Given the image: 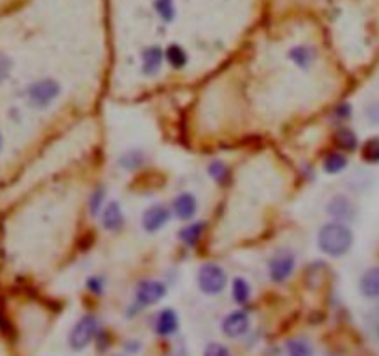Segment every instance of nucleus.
Here are the masks:
<instances>
[{
    "mask_svg": "<svg viewBox=\"0 0 379 356\" xmlns=\"http://www.w3.org/2000/svg\"><path fill=\"white\" fill-rule=\"evenodd\" d=\"M355 242V234L348 224L342 222H328L318 229L316 234V246L321 253L328 255L331 259H340L352 251Z\"/></svg>",
    "mask_w": 379,
    "mask_h": 356,
    "instance_id": "1",
    "label": "nucleus"
},
{
    "mask_svg": "<svg viewBox=\"0 0 379 356\" xmlns=\"http://www.w3.org/2000/svg\"><path fill=\"white\" fill-rule=\"evenodd\" d=\"M61 96V85L54 78H41L26 87V100L32 108L49 109Z\"/></svg>",
    "mask_w": 379,
    "mask_h": 356,
    "instance_id": "2",
    "label": "nucleus"
},
{
    "mask_svg": "<svg viewBox=\"0 0 379 356\" xmlns=\"http://www.w3.org/2000/svg\"><path fill=\"white\" fill-rule=\"evenodd\" d=\"M197 284L200 292L206 293V295H218L228 286L226 269L217 262L202 264L197 274Z\"/></svg>",
    "mask_w": 379,
    "mask_h": 356,
    "instance_id": "3",
    "label": "nucleus"
},
{
    "mask_svg": "<svg viewBox=\"0 0 379 356\" xmlns=\"http://www.w3.org/2000/svg\"><path fill=\"white\" fill-rule=\"evenodd\" d=\"M296 269V253L289 248H280L274 251L268 262H266V272L272 283L283 284L292 277Z\"/></svg>",
    "mask_w": 379,
    "mask_h": 356,
    "instance_id": "4",
    "label": "nucleus"
},
{
    "mask_svg": "<svg viewBox=\"0 0 379 356\" xmlns=\"http://www.w3.org/2000/svg\"><path fill=\"white\" fill-rule=\"evenodd\" d=\"M100 322L94 314H85L76 322L69 334V347L73 351H84L94 338L99 336Z\"/></svg>",
    "mask_w": 379,
    "mask_h": 356,
    "instance_id": "5",
    "label": "nucleus"
},
{
    "mask_svg": "<svg viewBox=\"0 0 379 356\" xmlns=\"http://www.w3.org/2000/svg\"><path fill=\"white\" fill-rule=\"evenodd\" d=\"M325 212H328V216H330L331 220L342 222V224L348 225H350L352 222H355L357 216H359L357 203H355L348 194L331 196L330 201L325 203Z\"/></svg>",
    "mask_w": 379,
    "mask_h": 356,
    "instance_id": "6",
    "label": "nucleus"
},
{
    "mask_svg": "<svg viewBox=\"0 0 379 356\" xmlns=\"http://www.w3.org/2000/svg\"><path fill=\"white\" fill-rule=\"evenodd\" d=\"M167 284L158 279H147L141 281L135 288V307L137 308H147L158 305L161 299L167 295Z\"/></svg>",
    "mask_w": 379,
    "mask_h": 356,
    "instance_id": "7",
    "label": "nucleus"
},
{
    "mask_svg": "<svg viewBox=\"0 0 379 356\" xmlns=\"http://www.w3.org/2000/svg\"><path fill=\"white\" fill-rule=\"evenodd\" d=\"M170 218H173V209H168L165 203H154L143 212L141 224L147 233H158L163 227H167Z\"/></svg>",
    "mask_w": 379,
    "mask_h": 356,
    "instance_id": "8",
    "label": "nucleus"
},
{
    "mask_svg": "<svg viewBox=\"0 0 379 356\" xmlns=\"http://www.w3.org/2000/svg\"><path fill=\"white\" fill-rule=\"evenodd\" d=\"M163 63H165V49H161L159 44H150L141 52V72L147 78L158 76Z\"/></svg>",
    "mask_w": 379,
    "mask_h": 356,
    "instance_id": "9",
    "label": "nucleus"
},
{
    "mask_svg": "<svg viewBox=\"0 0 379 356\" xmlns=\"http://www.w3.org/2000/svg\"><path fill=\"white\" fill-rule=\"evenodd\" d=\"M250 329V316L244 310H233L228 314L222 322V332L228 338H241L244 336Z\"/></svg>",
    "mask_w": 379,
    "mask_h": 356,
    "instance_id": "10",
    "label": "nucleus"
},
{
    "mask_svg": "<svg viewBox=\"0 0 379 356\" xmlns=\"http://www.w3.org/2000/svg\"><path fill=\"white\" fill-rule=\"evenodd\" d=\"M287 58L291 63H294L298 69L309 70L313 69V65L316 63V59H318V50L313 46V44H294L289 49L287 52Z\"/></svg>",
    "mask_w": 379,
    "mask_h": 356,
    "instance_id": "11",
    "label": "nucleus"
},
{
    "mask_svg": "<svg viewBox=\"0 0 379 356\" xmlns=\"http://www.w3.org/2000/svg\"><path fill=\"white\" fill-rule=\"evenodd\" d=\"M173 215L182 222H192L198 212V200L192 192H182L173 200Z\"/></svg>",
    "mask_w": 379,
    "mask_h": 356,
    "instance_id": "12",
    "label": "nucleus"
},
{
    "mask_svg": "<svg viewBox=\"0 0 379 356\" xmlns=\"http://www.w3.org/2000/svg\"><path fill=\"white\" fill-rule=\"evenodd\" d=\"M100 224L106 231L109 233H115V231H120L124 225V212L123 207L118 201H108L106 207L100 212Z\"/></svg>",
    "mask_w": 379,
    "mask_h": 356,
    "instance_id": "13",
    "label": "nucleus"
},
{
    "mask_svg": "<svg viewBox=\"0 0 379 356\" xmlns=\"http://www.w3.org/2000/svg\"><path fill=\"white\" fill-rule=\"evenodd\" d=\"M180 329V317H178L176 310L173 308H163L161 312H158L156 322H154V331L158 336L168 338L176 334Z\"/></svg>",
    "mask_w": 379,
    "mask_h": 356,
    "instance_id": "14",
    "label": "nucleus"
},
{
    "mask_svg": "<svg viewBox=\"0 0 379 356\" xmlns=\"http://www.w3.org/2000/svg\"><path fill=\"white\" fill-rule=\"evenodd\" d=\"M359 293L368 301L379 299V266L365 269L359 279Z\"/></svg>",
    "mask_w": 379,
    "mask_h": 356,
    "instance_id": "15",
    "label": "nucleus"
},
{
    "mask_svg": "<svg viewBox=\"0 0 379 356\" xmlns=\"http://www.w3.org/2000/svg\"><path fill=\"white\" fill-rule=\"evenodd\" d=\"M333 144H335L339 151L354 153L359 148V137H357V133L352 127L340 126L335 132V135H333Z\"/></svg>",
    "mask_w": 379,
    "mask_h": 356,
    "instance_id": "16",
    "label": "nucleus"
},
{
    "mask_svg": "<svg viewBox=\"0 0 379 356\" xmlns=\"http://www.w3.org/2000/svg\"><path fill=\"white\" fill-rule=\"evenodd\" d=\"M207 229L206 222H189L187 225H183L178 236H180V242L187 248H194V246L202 240L204 233Z\"/></svg>",
    "mask_w": 379,
    "mask_h": 356,
    "instance_id": "17",
    "label": "nucleus"
},
{
    "mask_svg": "<svg viewBox=\"0 0 379 356\" xmlns=\"http://www.w3.org/2000/svg\"><path fill=\"white\" fill-rule=\"evenodd\" d=\"M165 61H167L168 67L174 70L185 69L189 63L187 50L183 49L180 43H170L167 49H165Z\"/></svg>",
    "mask_w": 379,
    "mask_h": 356,
    "instance_id": "18",
    "label": "nucleus"
},
{
    "mask_svg": "<svg viewBox=\"0 0 379 356\" xmlns=\"http://www.w3.org/2000/svg\"><path fill=\"white\" fill-rule=\"evenodd\" d=\"M152 10L163 25H173L178 19L176 0H152Z\"/></svg>",
    "mask_w": 379,
    "mask_h": 356,
    "instance_id": "19",
    "label": "nucleus"
},
{
    "mask_svg": "<svg viewBox=\"0 0 379 356\" xmlns=\"http://www.w3.org/2000/svg\"><path fill=\"white\" fill-rule=\"evenodd\" d=\"M346 168H348V157H346L344 151H330L322 161V170L330 176H337L340 172H344Z\"/></svg>",
    "mask_w": 379,
    "mask_h": 356,
    "instance_id": "20",
    "label": "nucleus"
},
{
    "mask_svg": "<svg viewBox=\"0 0 379 356\" xmlns=\"http://www.w3.org/2000/svg\"><path fill=\"white\" fill-rule=\"evenodd\" d=\"M147 163V153L143 150H128L118 157V166L126 172H135L143 168Z\"/></svg>",
    "mask_w": 379,
    "mask_h": 356,
    "instance_id": "21",
    "label": "nucleus"
},
{
    "mask_svg": "<svg viewBox=\"0 0 379 356\" xmlns=\"http://www.w3.org/2000/svg\"><path fill=\"white\" fill-rule=\"evenodd\" d=\"M232 298L237 305H247L251 298V286L244 277H235L232 281Z\"/></svg>",
    "mask_w": 379,
    "mask_h": 356,
    "instance_id": "22",
    "label": "nucleus"
},
{
    "mask_svg": "<svg viewBox=\"0 0 379 356\" xmlns=\"http://www.w3.org/2000/svg\"><path fill=\"white\" fill-rule=\"evenodd\" d=\"M207 174H209V177H211L215 183H218V185H228L230 179H232V170H230V166L222 161L209 163V166H207Z\"/></svg>",
    "mask_w": 379,
    "mask_h": 356,
    "instance_id": "23",
    "label": "nucleus"
},
{
    "mask_svg": "<svg viewBox=\"0 0 379 356\" xmlns=\"http://www.w3.org/2000/svg\"><path fill=\"white\" fill-rule=\"evenodd\" d=\"M287 356H315V351L306 338H292L287 342Z\"/></svg>",
    "mask_w": 379,
    "mask_h": 356,
    "instance_id": "24",
    "label": "nucleus"
},
{
    "mask_svg": "<svg viewBox=\"0 0 379 356\" xmlns=\"http://www.w3.org/2000/svg\"><path fill=\"white\" fill-rule=\"evenodd\" d=\"M87 207H89L91 216H100L102 209L106 207V186L99 185L97 189H94L93 194L89 196Z\"/></svg>",
    "mask_w": 379,
    "mask_h": 356,
    "instance_id": "25",
    "label": "nucleus"
},
{
    "mask_svg": "<svg viewBox=\"0 0 379 356\" xmlns=\"http://www.w3.org/2000/svg\"><path fill=\"white\" fill-rule=\"evenodd\" d=\"M361 155H363V161L368 165H379V137H372L363 142Z\"/></svg>",
    "mask_w": 379,
    "mask_h": 356,
    "instance_id": "26",
    "label": "nucleus"
},
{
    "mask_svg": "<svg viewBox=\"0 0 379 356\" xmlns=\"http://www.w3.org/2000/svg\"><path fill=\"white\" fill-rule=\"evenodd\" d=\"M363 115H365L366 122H368L370 126L379 127V98H375V100H370V102L366 103Z\"/></svg>",
    "mask_w": 379,
    "mask_h": 356,
    "instance_id": "27",
    "label": "nucleus"
},
{
    "mask_svg": "<svg viewBox=\"0 0 379 356\" xmlns=\"http://www.w3.org/2000/svg\"><path fill=\"white\" fill-rule=\"evenodd\" d=\"M85 288H87L93 295H102L104 290H106V281H104V277H100V275H91V277L85 281Z\"/></svg>",
    "mask_w": 379,
    "mask_h": 356,
    "instance_id": "28",
    "label": "nucleus"
},
{
    "mask_svg": "<svg viewBox=\"0 0 379 356\" xmlns=\"http://www.w3.org/2000/svg\"><path fill=\"white\" fill-rule=\"evenodd\" d=\"M352 113H354L352 106L348 102H344V103H339V106H337L335 111H333V117H335V120L339 124H344L346 120H350Z\"/></svg>",
    "mask_w": 379,
    "mask_h": 356,
    "instance_id": "29",
    "label": "nucleus"
},
{
    "mask_svg": "<svg viewBox=\"0 0 379 356\" xmlns=\"http://www.w3.org/2000/svg\"><path fill=\"white\" fill-rule=\"evenodd\" d=\"M204 356H232V352H230V349L226 345L213 342L204 349Z\"/></svg>",
    "mask_w": 379,
    "mask_h": 356,
    "instance_id": "30",
    "label": "nucleus"
},
{
    "mask_svg": "<svg viewBox=\"0 0 379 356\" xmlns=\"http://www.w3.org/2000/svg\"><path fill=\"white\" fill-rule=\"evenodd\" d=\"M11 70H13L11 59L6 54H0V83H4L6 80L10 78Z\"/></svg>",
    "mask_w": 379,
    "mask_h": 356,
    "instance_id": "31",
    "label": "nucleus"
},
{
    "mask_svg": "<svg viewBox=\"0 0 379 356\" xmlns=\"http://www.w3.org/2000/svg\"><path fill=\"white\" fill-rule=\"evenodd\" d=\"M2 146H4V137H2V133H0V151H2Z\"/></svg>",
    "mask_w": 379,
    "mask_h": 356,
    "instance_id": "32",
    "label": "nucleus"
},
{
    "mask_svg": "<svg viewBox=\"0 0 379 356\" xmlns=\"http://www.w3.org/2000/svg\"><path fill=\"white\" fill-rule=\"evenodd\" d=\"M378 336H379V325H378Z\"/></svg>",
    "mask_w": 379,
    "mask_h": 356,
    "instance_id": "33",
    "label": "nucleus"
},
{
    "mask_svg": "<svg viewBox=\"0 0 379 356\" xmlns=\"http://www.w3.org/2000/svg\"><path fill=\"white\" fill-rule=\"evenodd\" d=\"M115 356H123V355H115Z\"/></svg>",
    "mask_w": 379,
    "mask_h": 356,
    "instance_id": "34",
    "label": "nucleus"
}]
</instances>
